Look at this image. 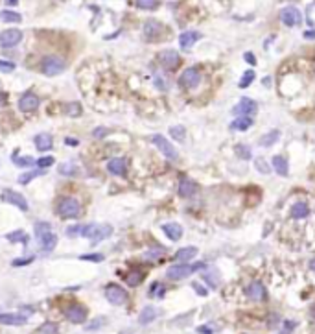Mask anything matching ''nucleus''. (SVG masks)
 I'll list each match as a JSON object with an SVG mask.
<instances>
[{"label":"nucleus","mask_w":315,"mask_h":334,"mask_svg":"<svg viewBox=\"0 0 315 334\" xmlns=\"http://www.w3.org/2000/svg\"><path fill=\"white\" fill-rule=\"evenodd\" d=\"M111 235H113V227H111V225H100V223H89V225H83V231H81V236L93 240V244L101 242V240L109 238Z\"/></svg>","instance_id":"obj_1"},{"label":"nucleus","mask_w":315,"mask_h":334,"mask_svg":"<svg viewBox=\"0 0 315 334\" xmlns=\"http://www.w3.org/2000/svg\"><path fill=\"white\" fill-rule=\"evenodd\" d=\"M65 69H67V63L59 56H47L41 61V72L45 76H59L61 72H65Z\"/></svg>","instance_id":"obj_2"},{"label":"nucleus","mask_w":315,"mask_h":334,"mask_svg":"<svg viewBox=\"0 0 315 334\" xmlns=\"http://www.w3.org/2000/svg\"><path fill=\"white\" fill-rule=\"evenodd\" d=\"M205 268V264H183V262H179V264L175 266H170L168 272H166V277H168L170 281H181V279H186V277H190V275L194 274V272H197V270H203Z\"/></svg>","instance_id":"obj_3"},{"label":"nucleus","mask_w":315,"mask_h":334,"mask_svg":"<svg viewBox=\"0 0 315 334\" xmlns=\"http://www.w3.org/2000/svg\"><path fill=\"white\" fill-rule=\"evenodd\" d=\"M57 214L61 216V218H76L81 214V205H79V201H77L76 197H63L61 201L57 203Z\"/></svg>","instance_id":"obj_4"},{"label":"nucleus","mask_w":315,"mask_h":334,"mask_svg":"<svg viewBox=\"0 0 315 334\" xmlns=\"http://www.w3.org/2000/svg\"><path fill=\"white\" fill-rule=\"evenodd\" d=\"M199 84H201V72L199 69H195V67H190V69L183 70V74L179 78V85H181L183 89H195Z\"/></svg>","instance_id":"obj_5"},{"label":"nucleus","mask_w":315,"mask_h":334,"mask_svg":"<svg viewBox=\"0 0 315 334\" xmlns=\"http://www.w3.org/2000/svg\"><path fill=\"white\" fill-rule=\"evenodd\" d=\"M142 31H144V37H146V41H149V43H155V41H159V39L162 37V33H164V26H162V23H159V21L149 19V21H146V23H144V26H142Z\"/></svg>","instance_id":"obj_6"},{"label":"nucleus","mask_w":315,"mask_h":334,"mask_svg":"<svg viewBox=\"0 0 315 334\" xmlns=\"http://www.w3.org/2000/svg\"><path fill=\"white\" fill-rule=\"evenodd\" d=\"M105 299L111 305H123L127 301V292L120 284H107L105 286Z\"/></svg>","instance_id":"obj_7"},{"label":"nucleus","mask_w":315,"mask_h":334,"mask_svg":"<svg viewBox=\"0 0 315 334\" xmlns=\"http://www.w3.org/2000/svg\"><path fill=\"white\" fill-rule=\"evenodd\" d=\"M23 41V31L9 28V30L0 31V46L2 48H13Z\"/></svg>","instance_id":"obj_8"},{"label":"nucleus","mask_w":315,"mask_h":334,"mask_svg":"<svg viewBox=\"0 0 315 334\" xmlns=\"http://www.w3.org/2000/svg\"><path fill=\"white\" fill-rule=\"evenodd\" d=\"M151 142H153V144L157 146L159 150H161L164 157H168L170 161H175L177 159L175 148L171 146V142H170L166 137H162V135H153V137H151Z\"/></svg>","instance_id":"obj_9"},{"label":"nucleus","mask_w":315,"mask_h":334,"mask_svg":"<svg viewBox=\"0 0 315 334\" xmlns=\"http://www.w3.org/2000/svg\"><path fill=\"white\" fill-rule=\"evenodd\" d=\"M159 63L162 65V69L175 70L179 67V63H181V57H179V54L175 50H162L159 54Z\"/></svg>","instance_id":"obj_10"},{"label":"nucleus","mask_w":315,"mask_h":334,"mask_svg":"<svg viewBox=\"0 0 315 334\" xmlns=\"http://www.w3.org/2000/svg\"><path fill=\"white\" fill-rule=\"evenodd\" d=\"M65 316H67L70 323H83L85 319H87V308H85L83 305L74 303L65 308Z\"/></svg>","instance_id":"obj_11"},{"label":"nucleus","mask_w":315,"mask_h":334,"mask_svg":"<svg viewBox=\"0 0 315 334\" xmlns=\"http://www.w3.org/2000/svg\"><path fill=\"white\" fill-rule=\"evenodd\" d=\"M39 104H41V100H39L37 94L24 92L23 96H21V100H19V109H21L23 113H31V111L39 109Z\"/></svg>","instance_id":"obj_12"},{"label":"nucleus","mask_w":315,"mask_h":334,"mask_svg":"<svg viewBox=\"0 0 315 334\" xmlns=\"http://www.w3.org/2000/svg\"><path fill=\"white\" fill-rule=\"evenodd\" d=\"M280 21H282V24H286V26H297V24H300V21H302V15H300V11L297 8H293V6H288V8H284L282 11H280Z\"/></svg>","instance_id":"obj_13"},{"label":"nucleus","mask_w":315,"mask_h":334,"mask_svg":"<svg viewBox=\"0 0 315 334\" xmlns=\"http://www.w3.org/2000/svg\"><path fill=\"white\" fill-rule=\"evenodd\" d=\"M245 294H247V297H249L251 301H266V297H267L266 286H264L260 281L249 282V286L245 288Z\"/></svg>","instance_id":"obj_14"},{"label":"nucleus","mask_w":315,"mask_h":334,"mask_svg":"<svg viewBox=\"0 0 315 334\" xmlns=\"http://www.w3.org/2000/svg\"><path fill=\"white\" fill-rule=\"evenodd\" d=\"M107 172L111 175H116V177H123L127 174V161L123 157H115L107 163Z\"/></svg>","instance_id":"obj_15"},{"label":"nucleus","mask_w":315,"mask_h":334,"mask_svg":"<svg viewBox=\"0 0 315 334\" xmlns=\"http://www.w3.org/2000/svg\"><path fill=\"white\" fill-rule=\"evenodd\" d=\"M2 199H6V201H9L11 205L19 207L21 211H28V201H26V197L23 196V194H19V192H15V190H4V194H2Z\"/></svg>","instance_id":"obj_16"},{"label":"nucleus","mask_w":315,"mask_h":334,"mask_svg":"<svg viewBox=\"0 0 315 334\" xmlns=\"http://www.w3.org/2000/svg\"><path fill=\"white\" fill-rule=\"evenodd\" d=\"M177 192H179V196H181V197H192L194 194L197 192V183L192 181V179H186V177H183V179L179 181Z\"/></svg>","instance_id":"obj_17"},{"label":"nucleus","mask_w":315,"mask_h":334,"mask_svg":"<svg viewBox=\"0 0 315 334\" xmlns=\"http://www.w3.org/2000/svg\"><path fill=\"white\" fill-rule=\"evenodd\" d=\"M201 33L199 31H183L181 35H179V45H181V48L183 50H190L197 41H199Z\"/></svg>","instance_id":"obj_18"},{"label":"nucleus","mask_w":315,"mask_h":334,"mask_svg":"<svg viewBox=\"0 0 315 334\" xmlns=\"http://www.w3.org/2000/svg\"><path fill=\"white\" fill-rule=\"evenodd\" d=\"M26 316L23 314H0V325H9V327H21V325H26Z\"/></svg>","instance_id":"obj_19"},{"label":"nucleus","mask_w":315,"mask_h":334,"mask_svg":"<svg viewBox=\"0 0 315 334\" xmlns=\"http://www.w3.org/2000/svg\"><path fill=\"white\" fill-rule=\"evenodd\" d=\"M256 102L251 98H242L240 100V104L232 111H234V114H242V116H247V114H251L256 111Z\"/></svg>","instance_id":"obj_20"},{"label":"nucleus","mask_w":315,"mask_h":334,"mask_svg":"<svg viewBox=\"0 0 315 334\" xmlns=\"http://www.w3.org/2000/svg\"><path fill=\"white\" fill-rule=\"evenodd\" d=\"M33 144H35V148H37L39 152H48V150H52L54 140H52V137H50L48 133H39V135H35V139H33Z\"/></svg>","instance_id":"obj_21"},{"label":"nucleus","mask_w":315,"mask_h":334,"mask_svg":"<svg viewBox=\"0 0 315 334\" xmlns=\"http://www.w3.org/2000/svg\"><path fill=\"white\" fill-rule=\"evenodd\" d=\"M39 246H41V250L45 251V253L52 251L55 246H57V235H55V233H52V231L45 233V235L39 238Z\"/></svg>","instance_id":"obj_22"},{"label":"nucleus","mask_w":315,"mask_h":334,"mask_svg":"<svg viewBox=\"0 0 315 334\" xmlns=\"http://www.w3.org/2000/svg\"><path fill=\"white\" fill-rule=\"evenodd\" d=\"M162 231H164V235L168 236L170 240H173V242H177V240L183 236V227H181L179 223H175V222L164 223V225H162Z\"/></svg>","instance_id":"obj_23"},{"label":"nucleus","mask_w":315,"mask_h":334,"mask_svg":"<svg viewBox=\"0 0 315 334\" xmlns=\"http://www.w3.org/2000/svg\"><path fill=\"white\" fill-rule=\"evenodd\" d=\"M308 214H310V207H308V203H304V201H297V203L291 205V216L295 220L308 218Z\"/></svg>","instance_id":"obj_24"},{"label":"nucleus","mask_w":315,"mask_h":334,"mask_svg":"<svg viewBox=\"0 0 315 334\" xmlns=\"http://www.w3.org/2000/svg\"><path fill=\"white\" fill-rule=\"evenodd\" d=\"M197 255V248H194V246H188V248H183V250H179L175 253V258L179 262H188V260H192L194 257Z\"/></svg>","instance_id":"obj_25"},{"label":"nucleus","mask_w":315,"mask_h":334,"mask_svg":"<svg viewBox=\"0 0 315 334\" xmlns=\"http://www.w3.org/2000/svg\"><path fill=\"white\" fill-rule=\"evenodd\" d=\"M157 308L155 306H146L144 310L140 312V316H139V321H140V325H149L151 321H155V318H157Z\"/></svg>","instance_id":"obj_26"},{"label":"nucleus","mask_w":315,"mask_h":334,"mask_svg":"<svg viewBox=\"0 0 315 334\" xmlns=\"http://www.w3.org/2000/svg\"><path fill=\"white\" fill-rule=\"evenodd\" d=\"M271 167L275 168V172L278 175H288V161L282 155H275L273 161H271Z\"/></svg>","instance_id":"obj_27"},{"label":"nucleus","mask_w":315,"mask_h":334,"mask_svg":"<svg viewBox=\"0 0 315 334\" xmlns=\"http://www.w3.org/2000/svg\"><path fill=\"white\" fill-rule=\"evenodd\" d=\"M253 126V118L251 116H240V118H236V120L231 124V128L234 129V131H245V129H249Z\"/></svg>","instance_id":"obj_28"},{"label":"nucleus","mask_w":315,"mask_h":334,"mask_svg":"<svg viewBox=\"0 0 315 334\" xmlns=\"http://www.w3.org/2000/svg\"><path fill=\"white\" fill-rule=\"evenodd\" d=\"M0 21L2 23H21L23 15L17 13V11H11V9H2L0 11Z\"/></svg>","instance_id":"obj_29"},{"label":"nucleus","mask_w":315,"mask_h":334,"mask_svg":"<svg viewBox=\"0 0 315 334\" xmlns=\"http://www.w3.org/2000/svg\"><path fill=\"white\" fill-rule=\"evenodd\" d=\"M142 281H144V272H140V270H131L129 274L125 275V282L129 286H139Z\"/></svg>","instance_id":"obj_30"},{"label":"nucleus","mask_w":315,"mask_h":334,"mask_svg":"<svg viewBox=\"0 0 315 334\" xmlns=\"http://www.w3.org/2000/svg\"><path fill=\"white\" fill-rule=\"evenodd\" d=\"M47 174V170L45 168H39V170H31V172H24L23 175H19V183L21 185H28L30 181H33L35 177H39V175Z\"/></svg>","instance_id":"obj_31"},{"label":"nucleus","mask_w":315,"mask_h":334,"mask_svg":"<svg viewBox=\"0 0 315 334\" xmlns=\"http://www.w3.org/2000/svg\"><path fill=\"white\" fill-rule=\"evenodd\" d=\"M37 334H59V325L54 323V321H47L39 327Z\"/></svg>","instance_id":"obj_32"},{"label":"nucleus","mask_w":315,"mask_h":334,"mask_svg":"<svg viewBox=\"0 0 315 334\" xmlns=\"http://www.w3.org/2000/svg\"><path fill=\"white\" fill-rule=\"evenodd\" d=\"M278 137H280V131H278V129H275V131H269V133H266V135L262 137L260 144L262 146H271L273 142H277Z\"/></svg>","instance_id":"obj_33"},{"label":"nucleus","mask_w":315,"mask_h":334,"mask_svg":"<svg viewBox=\"0 0 315 334\" xmlns=\"http://www.w3.org/2000/svg\"><path fill=\"white\" fill-rule=\"evenodd\" d=\"M57 172L61 175H74L77 172V167L74 163H63V165H59Z\"/></svg>","instance_id":"obj_34"},{"label":"nucleus","mask_w":315,"mask_h":334,"mask_svg":"<svg viewBox=\"0 0 315 334\" xmlns=\"http://www.w3.org/2000/svg\"><path fill=\"white\" fill-rule=\"evenodd\" d=\"M170 135L175 139V140H179V142H183L186 137V131L183 126H173V128H170Z\"/></svg>","instance_id":"obj_35"},{"label":"nucleus","mask_w":315,"mask_h":334,"mask_svg":"<svg viewBox=\"0 0 315 334\" xmlns=\"http://www.w3.org/2000/svg\"><path fill=\"white\" fill-rule=\"evenodd\" d=\"M214 272H216V270H208V272H205V274H203L205 281H207L208 284L212 286V288H216V286H218V282H219V275L214 274Z\"/></svg>","instance_id":"obj_36"},{"label":"nucleus","mask_w":315,"mask_h":334,"mask_svg":"<svg viewBox=\"0 0 315 334\" xmlns=\"http://www.w3.org/2000/svg\"><path fill=\"white\" fill-rule=\"evenodd\" d=\"M11 161L15 163L17 167H21V168H26V167H31L35 161L31 159V157H19V155H13L11 157Z\"/></svg>","instance_id":"obj_37"},{"label":"nucleus","mask_w":315,"mask_h":334,"mask_svg":"<svg viewBox=\"0 0 315 334\" xmlns=\"http://www.w3.org/2000/svg\"><path fill=\"white\" fill-rule=\"evenodd\" d=\"M6 238H8L9 242H23V244L28 242V238H26V235H24V231H15V233H9V235H6Z\"/></svg>","instance_id":"obj_38"},{"label":"nucleus","mask_w":315,"mask_h":334,"mask_svg":"<svg viewBox=\"0 0 315 334\" xmlns=\"http://www.w3.org/2000/svg\"><path fill=\"white\" fill-rule=\"evenodd\" d=\"M135 4L140 9H155L157 4H159V0H135Z\"/></svg>","instance_id":"obj_39"},{"label":"nucleus","mask_w":315,"mask_h":334,"mask_svg":"<svg viewBox=\"0 0 315 334\" xmlns=\"http://www.w3.org/2000/svg\"><path fill=\"white\" fill-rule=\"evenodd\" d=\"M253 80H254V72L253 70H247L245 74L242 76V80H240V87L245 89V87H249V85L253 84Z\"/></svg>","instance_id":"obj_40"},{"label":"nucleus","mask_w":315,"mask_h":334,"mask_svg":"<svg viewBox=\"0 0 315 334\" xmlns=\"http://www.w3.org/2000/svg\"><path fill=\"white\" fill-rule=\"evenodd\" d=\"M48 231H50V223L48 222H37L35 223V235H37V238H41Z\"/></svg>","instance_id":"obj_41"},{"label":"nucleus","mask_w":315,"mask_h":334,"mask_svg":"<svg viewBox=\"0 0 315 334\" xmlns=\"http://www.w3.org/2000/svg\"><path fill=\"white\" fill-rule=\"evenodd\" d=\"M15 63H11V61H4L0 59V72H6V74H9V72H13L15 70Z\"/></svg>","instance_id":"obj_42"},{"label":"nucleus","mask_w":315,"mask_h":334,"mask_svg":"<svg viewBox=\"0 0 315 334\" xmlns=\"http://www.w3.org/2000/svg\"><path fill=\"white\" fill-rule=\"evenodd\" d=\"M67 114H69V116H79V114H81V106H79V104H69V106H67Z\"/></svg>","instance_id":"obj_43"},{"label":"nucleus","mask_w":315,"mask_h":334,"mask_svg":"<svg viewBox=\"0 0 315 334\" xmlns=\"http://www.w3.org/2000/svg\"><path fill=\"white\" fill-rule=\"evenodd\" d=\"M236 153H238V157L242 159H251V150H249V146H236Z\"/></svg>","instance_id":"obj_44"},{"label":"nucleus","mask_w":315,"mask_h":334,"mask_svg":"<svg viewBox=\"0 0 315 334\" xmlns=\"http://www.w3.org/2000/svg\"><path fill=\"white\" fill-rule=\"evenodd\" d=\"M103 323H105V319H103V318H96V319H93V321H91V323L87 325V331H89V333H94V331H98V329H100V327L103 325Z\"/></svg>","instance_id":"obj_45"},{"label":"nucleus","mask_w":315,"mask_h":334,"mask_svg":"<svg viewBox=\"0 0 315 334\" xmlns=\"http://www.w3.org/2000/svg\"><path fill=\"white\" fill-rule=\"evenodd\" d=\"M81 260H91V262H101L103 260V255L101 253H89V255H81Z\"/></svg>","instance_id":"obj_46"},{"label":"nucleus","mask_w":315,"mask_h":334,"mask_svg":"<svg viewBox=\"0 0 315 334\" xmlns=\"http://www.w3.org/2000/svg\"><path fill=\"white\" fill-rule=\"evenodd\" d=\"M81 231H83V225H72V227L67 229V236H69V238L81 236Z\"/></svg>","instance_id":"obj_47"},{"label":"nucleus","mask_w":315,"mask_h":334,"mask_svg":"<svg viewBox=\"0 0 315 334\" xmlns=\"http://www.w3.org/2000/svg\"><path fill=\"white\" fill-rule=\"evenodd\" d=\"M35 163H37L39 168H45V170H47L48 167H52V165H54L55 159H54V157H41V159L35 161Z\"/></svg>","instance_id":"obj_48"},{"label":"nucleus","mask_w":315,"mask_h":334,"mask_svg":"<svg viewBox=\"0 0 315 334\" xmlns=\"http://www.w3.org/2000/svg\"><path fill=\"white\" fill-rule=\"evenodd\" d=\"M149 294L155 297H162L164 296V286H161L159 282H155L153 286H151V290H149Z\"/></svg>","instance_id":"obj_49"},{"label":"nucleus","mask_w":315,"mask_h":334,"mask_svg":"<svg viewBox=\"0 0 315 334\" xmlns=\"http://www.w3.org/2000/svg\"><path fill=\"white\" fill-rule=\"evenodd\" d=\"M256 168L260 170L262 174H269V168H267V165H266V161H264V159L256 161Z\"/></svg>","instance_id":"obj_50"},{"label":"nucleus","mask_w":315,"mask_h":334,"mask_svg":"<svg viewBox=\"0 0 315 334\" xmlns=\"http://www.w3.org/2000/svg\"><path fill=\"white\" fill-rule=\"evenodd\" d=\"M107 133H109V131H107L105 128H96V129L93 131V135H94L96 139H103L105 135H107Z\"/></svg>","instance_id":"obj_51"},{"label":"nucleus","mask_w":315,"mask_h":334,"mask_svg":"<svg viewBox=\"0 0 315 334\" xmlns=\"http://www.w3.org/2000/svg\"><path fill=\"white\" fill-rule=\"evenodd\" d=\"M30 262H33V257L24 258V260H13L11 264H13V266H24V264H30Z\"/></svg>","instance_id":"obj_52"},{"label":"nucleus","mask_w":315,"mask_h":334,"mask_svg":"<svg viewBox=\"0 0 315 334\" xmlns=\"http://www.w3.org/2000/svg\"><path fill=\"white\" fill-rule=\"evenodd\" d=\"M192 286H194V290H195V292H197V294H199V296H207V290L203 288V286H201V284H197V282H194Z\"/></svg>","instance_id":"obj_53"},{"label":"nucleus","mask_w":315,"mask_h":334,"mask_svg":"<svg viewBox=\"0 0 315 334\" xmlns=\"http://www.w3.org/2000/svg\"><path fill=\"white\" fill-rule=\"evenodd\" d=\"M164 253V250H157V251H147L146 253V258H157V255H161Z\"/></svg>","instance_id":"obj_54"},{"label":"nucleus","mask_w":315,"mask_h":334,"mask_svg":"<svg viewBox=\"0 0 315 334\" xmlns=\"http://www.w3.org/2000/svg\"><path fill=\"white\" fill-rule=\"evenodd\" d=\"M245 61H249L251 65H254V57H253V54H251V52H247V54H245Z\"/></svg>","instance_id":"obj_55"},{"label":"nucleus","mask_w":315,"mask_h":334,"mask_svg":"<svg viewBox=\"0 0 315 334\" xmlns=\"http://www.w3.org/2000/svg\"><path fill=\"white\" fill-rule=\"evenodd\" d=\"M19 0H6V6H17Z\"/></svg>","instance_id":"obj_56"},{"label":"nucleus","mask_w":315,"mask_h":334,"mask_svg":"<svg viewBox=\"0 0 315 334\" xmlns=\"http://www.w3.org/2000/svg\"><path fill=\"white\" fill-rule=\"evenodd\" d=\"M304 37H306V39H314L315 37V31H306V33H304Z\"/></svg>","instance_id":"obj_57"},{"label":"nucleus","mask_w":315,"mask_h":334,"mask_svg":"<svg viewBox=\"0 0 315 334\" xmlns=\"http://www.w3.org/2000/svg\"><path fill=\"white\" fill-rule=\"evenodd\" d=\"M6 104V92H0V106Z\"/></svg>","instance_id":"obj_58"},{"label":"nucleus","mask_w":315,"mask_h":334,"mask_svg":"<svg viewBox=\"0 0 315 334\" xmlns=\"http://www.w3.org/2000/svg\"><path fill=\"white\" fill-rule=\"evenodd\" d=\"M67 144H74V146H76L77 140H76V139H74V140H72V139H69V140H67Z\"/></svg>","instance_id":"obj_59"},{"label":"nucleus","mask_w":315,"mask_h":334,"mask_svg":"<svg viewBox=\"0 0 315 334\" xmlns=\"http://www.w3.org/2000/svg\"><path fill=\"white\" fill-rule=\"evenodd\" d=\"M310 268H312V272H315V258L312 260V262H310Z\"/></svg>","instance_id":"obj_60"}]
</instances>
